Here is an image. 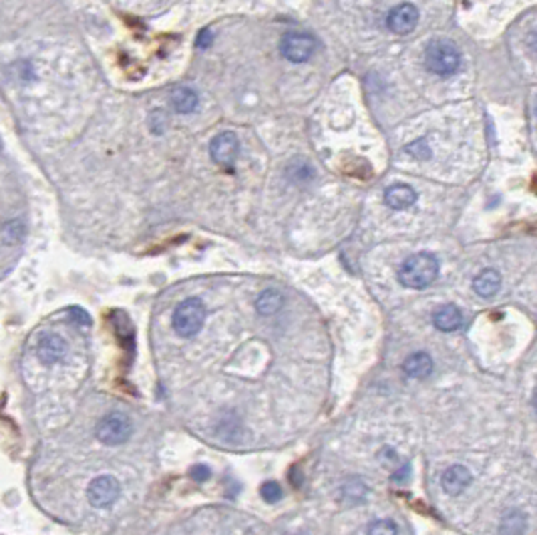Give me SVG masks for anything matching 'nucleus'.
<instances>
[{
  "mask_svg": "<svg viewBox=\"0 0 537 535\" xmlns=\"http://www.w3.org/2000/svg\"><path fill=\"white\" fill-rule=\"evenodd\" d=\"M437 276H439V260L429 252H420L403 262L398 270V282L410 290H422L431 286L437 280Z\"/></svg>",
  "mask_w": 537,
  "mask_h": 535,
  "instance_id": "obj_1",
  "label": "nucleus"
},
{
  "mask_svg": "<svg viewBox=\"0 0 537 535\" xmlns=\"http://www.w3.org/2000/svg\"><path fill=\"white\" fill-rule=\"evenodd\" d=\"M425 65L435 75L449 77L455 75L461 67V53L455 47V43L447 38H437L425 50Z\"/></svg>",
  "mask_w": 537,
  "mask_h": 535,
  "instance_id": "obj_2",
  "label": "nucleus"
},
{
  "mask_svg": "<svg viewBox=\"0 0 537 535\" xmlns=\"http://www.w3.org/2000/svg\"><path fill=\"white\" fill-rule=\"evenodd\" d=\"M206 322V304L199 298H187L174 312V328L181 338H191Z\"/></svg>",
  "mask_w": 537,
  "mask_h": 535,
  "instance_id": "obj_3",
  "label": "nucleus"
},
{
  "mask_svg": "<svg viewBox=\"0 0 537 535\" xmlns=\"http://www.w3.org/2000/svg\"><path fill=\"white\" fill-rule=\"evenodd\" d=\"M133 425L129 421L127 415L123 413H111L101 418V423L97 425V439L103 445H121L131 437Z\"/></svg>",
  "mask_w": 537,
  "mask_h": 535,
  "instance_id": "obj_4",
  "label": "nucleus"
},
{
  "mask_svg": "<svg viewBox=\"0 0 537 535\" xmlns=\"http://www.w3.org/2000/svg\"><path fill=\"white\" fill-rule=\"evenodd\" d=\"M316 40L306 33H286L280 40L282 57L290 63H306L314 55Z\"/></svg>",
  "mask_w": 537,
  "mask_h": 535,
  "instance_id": "obj_5",
  "label": "nucleus"
},
{
  "mask_svg": "<svg viewBox=\"0 0 537 535\" xmlns=\"http://www.w3.org/2000/svg\"><path fill=\"white\" fill-rule=\"evenodd\" d=\"M121 495V485L115 477L103 475L97 477L95 481H91V485L87 489V497L89 503L97 507V509H107L111 507Z\"/></svg>",
  "mask_w": 537,
  "mask_h": 535,
  "instance_id": "obj_6",
  "label": "nucleus"
},
{
  "mask_svg": "<svg viewBox=\"0 0 537 535\" xmlns=\"http://www.w3.org/2000/svg\"><path fill=\"white\" fill-rule=\"evenodd\" d=\"M386 24L397 35H409L419 24V9L410 2H403L395 6L386 16Z\"/></svg>",
  "mask_w": 537,
  "mask_h": 535,
  "instance_id": "obj_7",
  "label": "nucleus"
},
{
  "mask_svg": "<svg viewBox=\"0 0 537 535\" xmlns=\"http://www.w3.org/2000/svg\"><path fill=\"white\" fill-rule=\"evenodd\" d=\"M238 149H240V141H238L235 133L232 131H223L220 135H216L210 143L211 159L222 167H230L234 163Z\"/></svg>",
  "mask_w": 537,
  "mask_h": 535,
  "instance_id": "obj_8",
  "label": "nucleus"
},
{
  "mask_svg": "<svg viewBox=\"0 0 537 535\" xmlns=\"http://www.w3.org/2000/svg\"><path fill=\"white\" fill-rule=\"evenodd\" d=\"M36 357L43 364H57L67 357V342L59 334H47L36 346Z\"/></svg>",
  "mask_w": 537,
  "mask_h": 535,
  "instance_id": "obj_9",
  "label": "nucleus"
},
{
  "mask_svg": "<svg viewBox=\"0 0 537 535\" xmlns=\"http://www.w3.org/2000/svg\"><path fill=\"white\" fill-rule=\"evenodd\" d=\"M471 483V471L463 465H453L449 467L441 477V485H443L447 495H459L469 487Z\"/></svg>",
  "mask_w": 537,
  "mask_h": 535,
  "instance_id": "obj_10",
  "label": "nucleus"
},
{
  "mask_svg": "<svg viewBox=\"0 0 537 535\" xmlns=\"http://www.w3.org/2000/svg\"><path fill=\"white\" fill-rule=\"evenodd\" d=\"M385 202L393 210H407L417 202V191L405 183H395L385 191Z\"/></svg>",
  "mask_w": 537,
  "mask_h": 535,
  "instance_id": "obj_11",
  "label": "nucleus"
},
{
  "mask_svg": "<svg viewBox=\"0 0 537 535\" xmlns=\"http://www.w3.org/2000/svg\"><path fill=\"white\" fill-rule=\"evenodd\" d=\"M432 324L441 333H453V330H457L463 324V314H461V310L457 308L455 304H445L441 308L435 310Z\"/></svg>",
  "mask_w": 537,
  "mask_h": 535,
  "instance_id": "obj_12",
  "label": "nucleus"
},
{
  "mask_svg": "<svg viewBox=\"0 0 537 535\" xmlns=\"http://www.w3.org/2000/svg\"><path fill=\"white\" fill-rule=\"evenodd\" d=\"M501 288V274L497 270H483L473 280V290L481 298H493Z\"/></svg>",
  "mask_w": 537,
  "mask_h": 535,
  "instance_id": "obj_13",
  "label": "nucleus"
},
{
  "mask_svg": "<svg viewBox=\"0 0 537 535\" xmlns=\"http://www.w3.org/2000/svg\"><path fill=\"white\" fill-rule=\"evenodd\" d=\"M403 370L410 379H427L432 372V358L427 352H413L403 362Z\"/></svg>",
  "mask_w": 537,
  "mask_h": 535,
  "instance_id": "obj_14",
  "label": "nucleus"
},
{
  "mask_svg": "<svg viewBox=\"0 0 537 535\" xmlns=\"http://www.w3.org/2000/svg\"><path fill=\"white\" fill-rule=\"evenodd\" d=\"M527 531V515L519 509H511L503 515L499 534L501 535H523Z\"/></svg>",
  "mask_w": 537,
  "mask_h": 535,
  "instance_id": "obj_15",
  "label": "nucleus"
},
{
  "mask_svg": "<svg viewBox=\"0 0 537 535\" xmlns=\"http://www.w3.org/2000/svg\"><path fill=\"white\" fill-rule=\"evenodd\" d=\"M171 105L179 113H193L198 107V93L189 87H177L171 93Z\"/></svg>",
  "mask_w": 537,
  "mask_h": 535,
  "instance_id": "obj_16",
  "label": "nucleus"
},
{
  "mask_svg": "<svg viewBox=\"0 0 537 535\" xmlns=\"http://www.w3.org/2000/svg\"><path fill=\"white\" fill-rule=\"evenodd\" d=\"M282 306H284V296L278 290H264L256 300V310L262 316L276 314Z\"/></svg>",
  "mask_w": 537,
  "mask_h": 535,
  "instance_id": "obj_17",
  "label": "nucleus"
},
{
  "mask_svg": "<svg viewBox=\"0 0 537 535\" xmlns=\"http://www.w3.org/2000/svg\"><path fill=\"white\" fill-rule=\"evenodd\" d=\"M24 238V226L21 220H11L2 227V242L4 246H14Z\"/></svg>",
  "mask_w": 537,
  "mask_h": 535,
  "instance_id": "obj_18",
  "label": "nucleus"
},
{
  "mask_svg": "<svg viewBox=\"0 0 537 535\" xmlns=\"http://www.w3.org/2000/svg\"><path fill=\"white\" fill-rule=\"evenodd\" d=\"M366 535H398L397 524L393 519H374L373 524L368 525Z\"/></svg>",
  "mask_w": 537,
  "mask_h": 535,
  "instance_id": "obj_19",
  "label": "nucleus"
},
{
  "mask_svg": "<svg viewBox=\"0 0 537 535\" xmlns=\"http://www.w3.org/2000/svg\"><path fill=\"white\" fill-rule=\"evenodd\" d=\"M282 487L276 483V481H266L262 487H260V497L266 501V503H278L282 499Z\"/></svg>",
  "mask_w": 537,
  "mask_h": 535,
  "instance_id": "obj_20",
  "label": "nucleus"
},
{
  "mask_svg": "<svg viewBox=\"0 0 537 535\" xmlns=\"http://www.w3.org/2000/svg\"><path fill=\"white\" fill-rule=\"evenodd\" d=\"M407 153L413 155L415 159H427L429 155H431V149H429V145L425 139H419V141H413L407 147Z\"/></svg>",
  "mask_w": 537,
  "mask_h": 535,
  "instance_id": "obj_21",
  "label": "nucleus"
},
{
  "mask_svg": "<svg viewBox=\"0 0 537 535\" xmlns=\"http://www.w3.org/2000/svg\"><path fill=\"white\" fill-rule=\"evenodd\" d=\"M211 475L210 467L208 465H196L193 469H191V479L193 481H198V483H203V481H208Z\"/></svg>",
  "mask_w": 537,
  "mask_h": 535,
  "instance_id": "obj_22",
  "label": "nucleus"
},
{
  "mask_svg": "<svg viewBox=\"0 0 537 535\" xmlns=\"http://www.w3.org/2000/svg\"><path fill=\"white\" fill-rule=\"evenodd\" d=\"M69 312H70V316H73V318H75V320H77V322H83V324H87V326L91 324V318H89V314H87L85 310H81V308H70Z\"/></svg>",
  "mask_w": 537,
  "mask_h": 535,
  "instance_id": "obj_23",
  "label": "nucleus"
},
{
  "mask_svg": "<svg viewBox=\"0 0 537 535\" xmlns=\"http://www.w3.org/2000/svg\"><path fill=\"white\" fill-rule=\"evenodd\" d=\"M210 43H211V31L210 28H203L198 36V47L199 48L210 47Z\"/></svg>",
  "mask_w": 537,
  "mask_h": 535,
  "instance_id": "obj_24",
  "label": "nucleus"
},
{
  "mask_svg": "<svg viewBox=\"0 0 537 535\" xmlns=\"http://www.w3.org/2000/svg\"><path fill=\"white\" fill-rule=\"evenodd\" d=\"M527 47H529V53H531L533 57H537V33H533V35L529 36V40H527Z\"/></svg>",
  "mask_w": 537,
  "mask_h": 535,
  "instance_id": "obj_25",
  "label": "nucleus"
},
{
  "mask_svg": "<svg viewBox=\"0 0 537 535\" xmlns=\"http://www.w3.org/2000/svg\"><path fill=\"white\" fill-rule=\"evenodd\" d=\"M533 406H536V411H537V391H536V394H533Z\"/></svg>",
  "mask_w": 537,
  "mask_h": 535,
  "instance_id": "obj_26",
  "label": "nucleus"
}]
</instances>
